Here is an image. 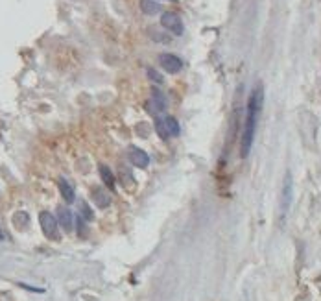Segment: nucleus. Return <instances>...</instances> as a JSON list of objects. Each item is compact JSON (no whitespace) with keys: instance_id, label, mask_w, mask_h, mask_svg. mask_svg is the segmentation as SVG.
<instances>
[{"instance_id":"8","label":"nucleus","mask_w":321,"mask_h":301,"mask_svg":"<svg viewBox=\"0 0 321 301\" xmlns=\"http://www.w3.org/2000/svg\"><path fill=\"white\" fill-rule=\"evenodd\" d=\"M91 198L100 209H105V207L111 203V196L107 194V189H103V187H92Z\"/></svg>"},{"instance_id":"14","label":"nucleus","mask_w":321,"mask_h":301,"mask_svg":"<svg viewBox=\"0 0 321 301\" xmlns=\"http://www.w3.org/2000/svg\"><path fill=\"white\" fill-rule=\"evenodd\" d=\"M78 216L80 218H83L85 222H91L92 220V211H91V207L87 205V201H83V200H80V203H78Z\"/></svg>"},{"instance_id":"13","label":"nucleus","mask_w":321,"mask_h":301,"mask_svg":"<svg viewBox=\"0 0 321 301\" xmlns=\"http://www.w3.org/2000/svg\"><path fill=\"white\" fill-rule=\"evenodd\" d=\"M140 9L146 13V15H157L161 11V6L157 4L155 0H142L140 2Z\"/></svg>"},{"instance_id":"1","label":"nucleus","mask_w":321,"mask_h":301,"mask_svg":"<svg viewBox=\"0 0 321 301\" xmlns=\"http://www.w3.org/2000/svg\"><path fill=\"white\" fill-rule=\"evenodd\" d=\"M262 106H264V87L262 83H258L257 87L251 91L248 100V109H246V124H244V131H242V139H240V155L248 157L255 141V131H257V124L262 113Z\"/></svg>"},{"instance_id":"3","label":"nucleus","mask_w":321,"mask_h":301,"mask_svg":"<svg viewBox=\"0 0 321 301\" xmlns=\"http://www.w3.org/2000/svg\"><path fill=\"white\" fill-rule=\"evenodd\" d=\"M161 24H163V28L168 30L170 34H174V35H183V30H185L183 20H181V17H179L177 13H174V11H166V13H163Z\"/></svg>"},{"instance_id":"18","label":"nucleus","mask_w":321,"mask_h":301,"mask_svg":"<svg viewBox=\"0 0 321 301\" xmlns=\"http://www.w3.org/2000/svg\"><path fill=\"white\" fill-rule=\"evenodd\" d=\"M2 238H4V233H2V231H0V240H2Z\"/></svg>"},{"instance_id":"16","label":"nucleus","mask_w":321,"mask_h":301,"mask_svg":"<svg viewBox=\"0 0 321 301\" xmlns=\"http://www.w3.org/2000/svg\"><path fill=\"white\" fill-rule=\"evenodd\" d=\"M155 131L159 133V137H161V139H168V133H166L165 124H163V120H161V119L155 120Z\"/></svg>"},{"instance_id":"9","label":"nucleus","mask_w":321,"mask_h":301,"mask_svg":"<svg viewBox=\"0 0 321 301\" xmlns=\"http://www.w3.org/2000/svg\"><path fill=\"white\" fill-rule=\"evenodd\" d=\"M57 224L63 228V231H72V212L67 209V207H59L57 209Z\"/></svg>"},{"instance_id":"6","label":"nucleus","mask_w":321,"mask_h":301,"mask_svg":"<svg viewBox=\"0 0 321 301\" xmlns=\"http://www.w3.org/2000/svg\"><path fill=\"white\" fill-rule=\"evenodd\" d=\"M294 200V181H292V174L288 172L285 177V185H283V203H281V209H283V216H285L290 205Z\"/></svg>"},{"instance_id":"5","label":"nucleus","mask_w":321,"mask_h":301,"mask_svg":"<svg viewBox=\"0 0 321 301\" xmlns=\"http://www.w3.org/2000/svg\"><path fill=\"white\" fill-rule=\"evenodd\" d=\"M165 109H166V96L159 89H153L152 96H150V102H148V111L157 117V115H161Z\"/></svg>"},{"instance_id":"15","label":"nucleus","mask_w":321,"mask_h":301,"mask_svg":"<svg viewBox=\"0 0 321 301\" xmlns=\"http://www.w3.org/2000/svg\"><path fill=\"white\" fill-rule=\"evenodd\" d=\"M15 228H18V229H24L28 226V222H30V218H28V214L26 212H17L15 214Z\"/></svg>"},{"instance_id":"7","label":"nucleus","mask_w":321,"mask_h":301,"mask_svg":"<svg viewBox=\"0 0 321 301\" xmlns=\"http://www.w3.org/2000/svg\"><path fill=\"white\" fill-rule=\"evenodd\" d=\"M128 159L131 161L133 166H137V168H146L148 164H150V157L144 150H140L137 146H129L128 148Z\"/></svg>"},{"instance_id":"4","label":"nucleus","mask_w":321,"mask_h":301,"mask_svg":"<svg viewBox=\"0 0 321 301\" xmlns=\"http://www.w3.org/2000/svg\"><path fill=\"white\" fill-rule=\"evenodd\" d=\"M159 65H161V69H165L168 74H177L183 69V61L175 54H161L159 55Z\"/></svg>"},{"instance_id":"11","label":"nucleus","mask_w":321,"mask_h":301,"mask_svg":"<svg viewBox=\"0 0 321 301\" xmlns=\"http://www.w3.org/2000/svg\"><path fill=\"white\" fill-rule=\"evenodd\" d=\"M59 192H61V196H63V200L67 203H72L76 200V192L74 189L70 187V183L65 181V179H59Z\"/></svg>"},{"instance_id":"12","label":"nucleus","mask_w":321,"mask_h":301,"mask_svg":"<svg viewBox=\"0 0 321 301\" xmlns=\"http://www.w3.org/2000/svg\"><path fill=\"white\" fill-rule=\"evenodd\" d=\"M98 170H100L101 181L105 183L109 189H115V176H113V172H111L109 166H105V164H100V166H98Z\"/></svg>"},{"instance_id":"17","label":"nucleus","mask_w":321,"mask_h":301,"mask_svg":"<svg viewBox=\"0 0 321 301\" xmlns=\"http://www.w3.org/2000/svg\"><path fill=\"white\" fill-rule=\"evenodd\" d=\"M148 76H150V80H153L155 83H163V76L157 72V71H153V69L148 71Z\"/></svg>"},{"instance_id":"2","label":"nucleus","mask_w":321,"mask_h":301,"mask_svg":"<svg viewBox=\"0 0 321 301\" xmlns=\"http://www.w3.org/2000/svg\"><path fill=\"white\" fill-rule=\"evenodd\" d=\"M39 224H41V229L46 237L50 240H59V231H57V220H55L54 214H50L48 211H43L39 214Z\"/></svg>"},{"instance_id":"10","label":"nucleus","mask_w":321,"mask_h":301,"mask_svg":"<svg viewBox=\"0 0 321 301\" xmlns=\"http://www.w3.org/2000/svg\"><path fill=\"white\" fill-rule=\"evenodd\" d=\"M163 124H165V129H166V133H168V137H177V135H179L181 126H179V122H177L174 117L163 119Z\"/></svg>"}]
</instances>
